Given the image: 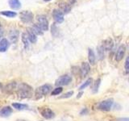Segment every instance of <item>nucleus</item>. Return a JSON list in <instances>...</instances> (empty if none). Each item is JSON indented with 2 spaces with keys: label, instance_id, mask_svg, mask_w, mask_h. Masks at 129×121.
Instances as JSON below:
<instances>
[{
  "label": "nucleus",
  "instance_id": "1",
  "mask_svg": "<svg viewBox=\"0 0 129 121\" xmlns=\"http://www.w3.org/2000/svg\"><path fill=\"white\" fill-rule=\"evenodd\" d=\"M17 93L19 97L22 99L29 98L32 95V88L26 83H21L18 87Z\"/></svg>",
  "mask_w": 129,
  "mask_h": 121
},
{
  "label": "nucleus",
  "instance_id": "2",
  "mask_svg": "<svg viewBox=\"0 0 129 121\" xmlns=\"http://www.w3.org/2000/svg\"><path fill=\"white\" fill-rule=\"evenodd\" d=\"M52 90V86L49 84H45L43 86L38 87L35 91V96L36 99H40L42 97L47 95L48 94H49Z\"/></svg>",
  "mask_w": 129,
  "mask_h": 121
},
{
  "label": "nucleus",
  "instance_id": "3",
  "mask_svg": "<svg viewBox=\"0 0 129 121\" xmlns=\"http://www.w3.org/2000/svg\"><path fill=\"white\" fill-rule=\"evenodd\" d=\"M36 21H37V25L41 28V30L48 31V21L47 18L43 15H38L36 16Z\"/></svg>",
  "mask_w": 129,
  "mask_h": 121
},
{
  "label": "nucleus",
  "instance_id": "4",
  "mask_svg": "<svg viewBox=\"0 0 129 121\" xmlns=\"http://www.w3.org/2000/svg\"><path fill=\"white\" fill-rule=\"evenodd\" d=\"M19 18L23 23H27L32 21V19L34 18V15L30 11H24L19 14Z\"/></svg>",
  "mask_w": 129,
  "mask_h": 121
},
{
  "label": "nucleus",
  "instance_id": "5",
  "mask_svg": "<svg viewBox=\"0 0 129 121\" xmlns=\"http://www.w3.org/2000/svg\"><path fill=\"white\" fill-rule=\"evenodd\" d=\"M72 82V78L70 75H63L60 77L58 79H56L55 85L56 86H67Z\"/></svg>",
  "mask_w": 129,
  "mask_h": 121
},
{
  "label": "nucleus",
  "instance_id": "6",
  "mask_svg": "<svg viewBox=\"0 0 129 121\" xmlns=\"http://www.w3.org/2000/svg\"><path fill=\"white\" fill-rule=\"evenodd\" d=\"M112 105H113V100L107 99V100H104V101H102L101 103H99L98 105V107L101 111H108L111 110Z\"/></svg>",
  "mask_w": 129,
  "mask_h": 121
},
{
  "label": "nucleus",
  "instance_id": "7",
  "mask_svg": "<svg viewBox=\"0 0 129 121\" xmlns=\"http://www.w3.org/2000/svg\"><path fill=\"white\" fill-rule=\"evenodd\" d=\"M40 112L41 115L44 117V118L48 119H50L52 118H53L55 116L54 112L52 111L51 109L45 107V108H42V109H40Z\"/></svg>",
  "mask_w": 129,
  "mask_h": 121
},
{
  "label": "nucleus",
  "instance_id": "8",
  "mask_svg": "<svg viewBox=\"0 0 129 121\" xmlns=\"http://www.w3.org/2000/svg\"><path fill=\"white\" fill-rule=\"evenodd\" d=\"M52 16L56 23H60L64 21V14L58 9H55L52 11Z\"/></svg>",
  "mask_w": 129,
  "mask_h": 121
},
{
  "label": "nucleus",
  "instance_id": "9",
  "mask_svg": "<svg viewBox=\"0 0 129 121\" xmlns=\"http://www.w3.org/2000/svg\"><path fill=\"white\" fill-rule=\"evenodd\" d=\"M90 71V64L87 62H82V67L80 69V74L82 78H85L88 75V74Z\"/></svg>",
  "mask_w": 129,
  "mask_h": 121
},
{
  "label": "nucleus",
  "instance_id": "10",
  "mask_svg": "<svg viewBox=\"0 0 129 121\" xmlns=\"http://www.w3.org/2000/svg\"><path fill=\"white\" fill-rule=\"evenodd\" d=\"M125 52H126V48H125L124 45H120L118 48V50L116 52L115 54V60H118V62H120L121 60L123 58Z\"/></svg>",
  "mask_w": 129,
  "mask_h": 121
},
{
  "label": "nucleus",
  "instance_id": "11",
  "mask_svg": "<svg viewBox=\"0 0 129 121\" xmlns=\"http://www.w3.org/2000/svg\"><path fill=\"white\" fill-rule=\"evenodd\" d=\"M27 35L28 40H29L30 42H31L32 44H35L37 41V36H36V34L33 32V30L31 29V27L27 28Z\"/></svg>",
  "mask_w": 129,
  "mask_h": 121
},
{
  "label": "nucleus",
  "instance_id": "12",
  "mask_svg": "<svg viewBox=\"0 0 129 121\" xmlns=\"http://www.w3.org/2000/svg\"><path fill=\"white\" fill-rule=\"evenodd\" d=\"M9 41L6 38H3L0 40V52H6L8 48H9Z\"/></svg>",
  "mask_w": 129,
  "mask_h": 121
},
{
  "label": "nucleus",
  "instance_id": "13",
  "mask_svg": "<svg viewBox=\"0 0 129 121\" xmlns=\"http://www.w3.org/2000/svg\"><path fill=\"white\" fill-rule=\"evenodd\" d=\"M12 113V108L11 107H4L0 110V117H8L10 116L11 114Z\"/></svg>",
  "mask_w": 129,
  "mask_h": 121
},
{
  "label": "nucleus",
  "instance_id": "14",
  "mask_svg": "<svg viewBox=\"0 0 129 121\" xmlns=\"http://www.w3.org/2000/svg\"><path fill=\"white\" fill-rule=\"evenodd\" d=\"M8 4L13 10H19L21 8V3L19 2V0H9Z\"/></svg>",
  "mask_w": 129,
  "mask_h": 121
},
{
  "label": "nucleus",
  "instance_id": "15",
  "mask_svg": "<svg viewBox=\"0 0 129 121\" xmlns=\"http://www.w3.org/2000/svg\"><path fill=\"white\" fill-rule=\"evenodd\" d=\"M9 37L12 43H16L19 38V32L17 30H11L10 32Z\"/></svg>",
  "mask_w": 129,
  "mask_h": 121
},
{
  "label": "nucleus",
  "instance_id": "16",
  "mask_svg": "<svg viewBox=\"0 0 129 121\" xmlns=\"http://www.w3.org/2000/svg\"><path fill=\"white\" fill-rule=\"evenodd\" d=\"M15 89H16V83L13 82L7 84V86L4 87V92L7 93V94H11V93L14 91Z\"/></svg>",
  "mask_w": 129,
  "mask_h": 121
},
{
  "label": "nucleus",
  "instance_id": "17",
  "mask_svg": "<svg viewBox=\"0 0 129 121\" xmlns=\"http://www.w3.org/2000/svg\"><path fill=\"white\" fill-rule=\"evenodd\" d=\"M88 58H89V62H90V65L95 64L96 56H95V54L92 48H89L88 49Z\"/></svg>",
  "mask_w": 129,
  "mask_h": 121
},
{
  "label": "nucleus",
  "instance_id": "18",
  "mask_svg": "<svg viewBox=\"0 0 129 121\" xmlns=\"http://www.w3.org/2000/svg\"><path fill=\"white\" fill-rule=\"evenodd\" d=\"M112 46H113V41H112V40L110 38L105 40V41L103 42V48L104 50H110L112 48Z\"/></svg>",
  "mask_w": 129,
  "mask_h": 121
},
{
  "label": "nucleus",
  "instance_id": "19",
  "mask_svg": "<svg viewBox=\"0 0 129 121\" xmlns=\"http://www.w3.org/2000/svg\"><path fill=\"white\" fill-rule=\"evenodd\" d=\"M0 14L3 16H6V17H9V18H13L17 15L15 11H0Z\"/></svg>",
  "mask_w": 129,
  "mask_h": 121
},
{
  "label": "nucleus",
  "instance_id": "20",
  "mask_svg": "<svg viewBox=\"0 0 129 121\" xmlns=\"http://www.w3.org/2000/svg\"><path fill=\"white\" fill-rule=\"evenodd\" d=\"M12 107H13L16 110L19 111H23V110H26L28 108V106L27 104H22V103H13L12 104Z\"/></svg>",
  "mask_w": 129,
  "mask_h": 121
},
{
  "label": "nucleus",
  "instance_id": "21",
  "mask_svg": "<svg viewBox=\"0 0 129 121\" xmlns=\"http://www.w3.org/2000/svg\"><path fill=\"white\" fill-rule=\"evenodd\" d=\"M60 11L62 12V13L64 14V13H68L69 11H70V6L69 5V4H67V3H61L60 5Z\"/></svg>",
  "mask_w": 129,
  "mask_h": 121
},
{
  "label": "nucleus",
  "instance_id": "22",
  "mask_svg": "<svg viewBox=\"0 0 129 121\" xmlns=\"http://www.w3.org/2000/svg\"><path fill=\"white\" fill-rule=\"evenodd\" d=\"M31 29L33 30V32H35L36 34H37V35H42V34H43V31L41 30V28H40V27L37 25V23L33 24V25H32Z\"/></svg>",
  "mask_w": 129,
  "mask_h": 121
},
{
  "label": "nucleus",
  "instance_id": "23",
  "mask_svg": "<svg viewBox=\"0 0 129 121\" xmlns=\"http://www.w3.org/2000/svg\"><path fill=\"white\" fill-rule=\"evenodd\" d=\"M51 32H52V35L56 37L58 35H59V31H58V27H56V23H53L52 25V27H51Z\"/></svg>",
  "mask_w": 129,
  "mask_h": 121
},
{
  "label": "nucleus",
  "instance_id": "24",
  "mask_svg": "<svg viewBox=\"0 0 129 121\" xmlns=\"http://www.w3.org/2000/svg\"><path fill=\"white\" fill-rule=\"evenodd\" d=\"M28 38H27V33H25V32H23V33H22V42L23 43V45L25 48H27L28 47Z\"/></svg>",
  "mask_w": 129,
  "mask_h": 121
},
{
  "label": "nucleus",
  "instance_id": "25",
  "mask_svg": "<svg viewBox=\"0 0 129 121\" xmlns=\"http://www.w3.org/2000/svg\"><path fill=\"white\" fill-rule=\"evenodd\" d=\"M91 82H92V79L91 78H89V79H87L86 82H85L82 86H81L80 87H79V90H84L85 88H86L87 86H89L91 84Z\"/></svg>",
  "mask_w": 129,
  "mask_h": 121
},
{
  "label": "nucleus",
  "instance_id": "26",
  "mask_svg": "<svg viewBox=\"0 0 129 121\" xmlns=\"http://www.w3.org/2000/svg\"><path fill=\"white\" fill-rule=\"evenodd\" d=\"M62 90H63L62 87L58 86V87L55 88L54 90L51 92V95H60V93L62 92Z\"/></svg>",
  "mask_w": 129,
  "mask_h": 121
},
{
  "label": "nucleus",
  "instance_id": "27",
  "mask_svg": "<svg viewBox=\"0 0 129 121\" xmlns=\"http://www.w3.org/2000/svg\"><path fill=\"white\" fill-rule=\"evenodd\" d=\"M98 53H99V59H103L104 58V49L103 46H99L98 48Z\"/></svg>",
  "mask_w": 129,
  "mask_h": 121
},
{
  "label": "nucleus",
  "instance_id": "28",
  "mask_svg": "<svg viewBox=\"0 0 129 121\" xmlns=\"http://www.w3.org/2000/svg\"><path fill=\"white\" fill-rule=\"evenodd\" d=\"M73 95H74V91H69L66 93V94H64L63 95L60 96L59 99H68V98H70Z\"/></svg>",
  "mask_w": 129,
  "mask_h": 121
},
{
  "label": "nucleus",
  "instance_id": "29",
  "mask_svg": "<svg viewBox=\"0 0 129 121\" xmlns=\"http://www.w3.org/2000/svg\"><path fill=\"white\" fill-rule=\"evenodd\" d=\"M100 82H101V79H98L95 82V84H94V90H93V91H94V93H96L98 92V90H99V85H100Z\"/></svg>",
  "mask_w": 129,
  "mask_h": 121
},
{
  "label": "nucleus",
  "instance_id": "30",
  "mask_svg": "<svg viewBox=\"0 0 129 121\" xmlns=\"http://www.w3.org/2000/svg\"><path fill=\"white\" fill-rule=\"evenodd\" d=\"M125 71H126L127 74H128L129 72V58H126V62H125Z\"/></svg>",
  "mask_w": 129,
  "mask_h": 121
},
{
  "label": "nucleus",
  "instance_id": "31",
  "mask_svg": "<svg viewBox=\"0 0 129 121\" xmlns=\"http://www.w3.org/2000/svg\"><path fill=\"white\" fill-rule=\"evenodd\" d=\"M118 121H129V119L128 118H120V119H117Z\"/></svg>",
  "mask_w": 129,
  "mask_h": 121
},
{
  "label": "nucleus",
  "instance_id": "32",
  "mask_svg": "<svg viewBox=\"0 0 129 121\" xmlns=\"http://www.w3.org/2000/svg\"><path fill=\"white\" fill-rule=\"evenodd\" d=\"M82 94H83V93H82V92H80V93H79V94H78V96H77V98H78V99H79V98H80V97H81V96H82Z\"/></svg>",
  "mask_w": 129,
  "mask_h": 121
},
{
  "label": "nucleus",
  "instance_id": "33",
  "mask_svg": "<svg viewBox=\"0 0 129 121\" xmlns=\"http://www.w3.org/2000/svg\"><path fill=\"white\" fill-rule=\"evenodd\" d=\"M86 112H87V110H86V109H85V111L83 110V111H82V112H81V115H82L83 113H84V114H85V113H86Z\"/></svg>",
  "mask_w": 129,
  "mask_h": 121
},
{
  "label": "nucleus",
  "instance_id": "34",
  "mask_svg": "<svg viewBox=\"0 0 129 121\" xmlns=\"http://www.w3.org/2000/svg\"><path fill=\"white\" fill-rule=\"evenodd\" d=\"M44 2H49V1H51V0H44Z\"/></svg>",
  "mask_w": 129,
  "mask_h": 121
},
{
  "label": "nucleus",
  "instance_id": "35",
  "mask_svg": "<svg viewBox=\"0 0 129 121\" xmlns=\"http://www.w3.org/2000/svg\"><path fill=\"white\" fill-rule=\"evenodd\" d=\"M1 28H2V25H1V23H0V31H1Z\"/></svg>",
  "mask_w": 129,
  "mask_h": 121
},
{
  "label": "nucleus",
  "instance_id": "36",
  "mask_svg": "<svg viewBox=\"0 0 129 121\" xmlns=\"http://www.w3.org/2000/svg\"><path fill=\"white\" fill-rule=\"evenodd\" d=\"M1 86H2V85H1V83H0V88H1Z\"/></svg>",
  "mask_w": 129,
  "mask_h": 121
}]
</instances>
